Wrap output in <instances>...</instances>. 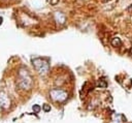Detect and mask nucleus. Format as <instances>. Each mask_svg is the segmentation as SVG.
Segmentation results:
<instances>
[{
    "instance_id": "nucleus-10",
    "label": "nucleus",
    "mask_w": 132,
    "mask_h": 123,
    "mask_svg": "<svg viewBox=\"0 0 132 123\" xmlns=\"http://www.w3.org/2000/svg\"><path fill=\"white\" fill-rule=\"evenodd\" d=\"M58 2H59V0H51V4L52 5H56Z\"/></svg>"
},
{
    "instance_id": "nucleus-1",
    "label": "nucleus",
    "mask_w": 132,
    "mask_h": 123,
    "mask_svg": "<svg viewBox=\"0 0 132 123\" xmlns=\"http://www.w3.org/2000/svg\"><path fill=\"white\" fill-rule=\"evenodd\" d=\"M18 85L22 88V89H30L32 86V79L30 76V74L28 73L27 69L25 68H21L19 71V81H18Z\"/></svg>"
},
{
    "instance_id": "nucleus-6",
    "label": "nucleus",
    "mask_w": 132,
    "mask_h": 123,
    "mask_svg": "<svg viewBox=\"0 0 132 123\" xmlns=\"http://www.w3.org/2000/svg\"><path fill=\"white\" fill-rule=\"evenodd\" d=\"M111 44H112V47H121L122 45V41H121V39L120 38H118V37H113L112 39H111Z\"/></svg>"
},
{
    "instance_id": "nucleus-7",
    "label": "nucleus",
    "mask_w": 132,
    "mask_h": 123,
    "mask_svg": "<svg viewBox=\"0 0 132 123\" xmlns=\"http://www.w3.org/2000/svg\"><path fill=\"white\" fill-rule=\"evenodd\" d=\"M98 86H99V87H101V88H106L107 84H106V82H104V81L100 80V81L98 82Z\"/></svg>"
},
{
    "instance_id": "nucleus-8",
    "label": "nucleus",
    "mask_w": 132,
    "mask_h": 123,
    "mask_svg": "<svg viewBox=\"0 0 132 123\" xmlns=\"http://www.w3.org/2000/svg\"><path fill=\"white\" fill-rule=\"evenodd\" d=\"M42 110H43L45 113H47V112H50V111H51V105L45 103V104H43V105H42Z\"/></svg>"
},
{
    "instance_id": "nucleus-4",
    "label": "nucleus",
    "mask_w": 132,
    "mask_h": 123,
    "mask_svg": "<svg viewBox=\"0 0 132 123\" xmlns=\"http://www.w3.org/2000/svg\"><path fill=\"white\" fill-rule=\"evenodd\" d=\"M54 18H55V21L60 25H63L66 21V17L64 16V13H62L60 11H56L54 14Z\"/></svg>"
},
{
    "instance_id": "nucleus-3",
    "label": "nucleus",
    "mask_w": 132,
    "mask_h": 123,
    "mask_svg": "<svg viewBox=\"0 0 132 123\" xmlns=\"http://www.w3.org/2000/svg\"><path fill=\"white\" fill-rule=\"evenodd\" d=\"M50 95L54 101H58V102H62V101L66 100L68 97L67 92H65L62 89H53V90H51Z\"/></svg>"
},
{
    "instance_id": "nucleus-5",
    "label": "nucleus",
    "mask_w": 132,
    "mask_h": 123,
    "mask_svg": "<svg viewBox=\"0 0 132 123\" xmlns=\"http://www.w3.org/2000/svg\"><path fill=\"white\" fill-rule=\"evenodd\" d=\"M0 103H1V105L3 107H7L10 102H9V99L7 98V96L2 94V95H0Z\"/></svg>"
},
{
    "instance_id": "nucleus-11",
    "label": "nucleus",
    "mask_w": 132,
    "mask_h": 123,
    "mask_svg": "<svg viewBox=\"0 0 132 123\" xmlns=\"http://www.w3.org/2000/svg\"><path fill=\"white\" fill-rule=\"evenodd\" d=\"M2 22H3V19H2V17H0V25L2 24Z\"/></svg>"
},
{
    "instance_id": "nucleus-2",
    "label": "nucleus",
    "mask_w": 132,
    "mask_h": 123,
    "mask_svg": "<svg viewBox=\"0 0 132 123\" xmlns=\"http://www.w3.org/2000/svg\"><path fill=\"white\" fill-rule=\"evenodd\" d=\"M32 64L34 68L40 73V74H45L50 70V64L45 59L42 58H34L32 60Z\"/></svg>"
},
{
    "instance_id": "nucleus-9",
    "label": "nucleus",
    "mask_w": 132,
    "mask_h": 123,
    "mask_svg": "<svg viewBox=\"0 0 132 123\" xmlns=\"http://www.w3.org/2000/svg\"><path fill=\"white\" fill-rule=\"evenodd\" d=\"M40 110H41V106H40V105H38V104H34V105H33V111H34V113H39Z\"/></svg>"
}]
</instances>
